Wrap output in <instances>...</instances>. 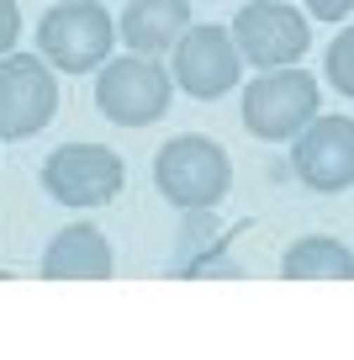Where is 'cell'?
<instances>
[{
    "instance_id": "cell-5",
    "label": "cell",
    "mask_w": 354,
    "mask_h": 360,
    "mask_svg": "<svg viewBox=\"0 0 354 360\" xmlns=\"http://www.w3.org/2000/svg\"><path fill=\"white\" fill-rule=\"evenodd\" d=\"M58 112V79L53 64L37 53H0V138H32Z\"/></svg>"
},
{
    "instance_id": "cell-10",
    "label": "cell",
    "mask_w": 354,
    "mask_h": 360,
    "mask_svg": "<svg viewBox=\"0 0 354 360\" xmlns=\"http://www.w3.org/2000/svg\"><path fill=\"white\" fill-rule=\"evenodd\" d=\"M111 244L100 228L90 223H69L53 233V244H48L43 255V276L48 281H106L111 276Z\"/></svg>"
},
{
    "instance_id": "cell-15",
    "label": "cell",
    "mask_w": 354,
    "mask_h": 360,
    "mask_svg": "<svg viewBox=\"0 0 354 360\" xmlns=\"http://www.w3.org/2000/svg\"><path fill=\"white\" fill-rule=\"evenodd\" d=\"M307 11L317 16V22H343V16L354 11V0H307Z\"/></svg>"
},
{
    "instance_id": "cell-4",
    "label": "cell",
    "mask_w": 354,
    "mask_h": 360,
    "mask_svg": "<svg viewBox=\"0 0 354 360\" xmlns=\"http://www.w3.org/2000/svg\"><path fill=\"white\" fill-rule=\"evenodd\" d=\"M317 101H322V90L307 69H296V64L265 69L244 90V127L259 143H286L317 117Z\"/></svg>"
},
{
    "instance_id": "cell-6",
    "label": "cell",
    "mask_w": 354,
    "mask_h": 360,
    "mask_svg": "<svg viewBox=\"0 0 354 360\" xmlns=\"http://www.w3.org/2000/svg\"><path fill=\"white\" fill-rule=\"evenodd\" d=\"M228 32L238 43V53H244V64H254V69H286L312 43L307 16L296 6H286V0H249L244 11L232 16Z\"/></svg>"
},
{
    "instance_id": "cell-7",
    "label": "cell",
    "mask_w": 354,
    "mask_h": 360,
    "mask_svg": "<svg viewBox=\"0 0 354 360\" xmlns=\"http://www.w3.org/2000/svg\"><path fill=\"white\" fill-rule=\"evenodd\" d=\"M122 180L127 169L106 143H64L43 165V191L64 207H106L117 202Z\"/></svg>"
},
{
    "instance_id": "cell-11",
    "label": "cell",
    "mask_w": 354,
    "mask_h": 360,
    "mask_svg": "<svg viewBox=\"0 0 354 360\" xmlns=\"http://www.w3.org/2000/svg\"><path fill=\"white\" fill-rule=\"evenodd\" d=\"M190 27V0H133L122 11V43L133 48V53H169V48L180 43V32Z\"/></svg>"
},
{
    "instance_id": "cell-9",
    "label": "cell",
    "mask_w": 354,
    "mask_h": 360,
    "mask_svg": "<svg viewBox=\"0 0 354 360\" xmlns=\"http://www.w3.org/2000/svg\"><path fill=\"white\" fill-rule=\"evenodd\" d=\"M291 169L312 191H349L354 186V117H312L296 133Z\"/></svg>"
},
{
    "instance_id": "cell-8",
    "label": "cell",
    "mask_w": 354,
    "mask_h": 360,
    "mask_svg": "<svg viewBox=\"0 0 354 360\" xmlns=\"http://www.w3.org/2000/svg\"><path fill=\"white\" fill-rule=\"evenodd\" d=\"M244 53L232 43L228 27H185L175 43V85L196 101H217L238 85Z\"/></svg>"
},
{
    "instance_id": "cell-2",
    "label": "cell",
    "mask_w": 354,
    "mask_h": 360,
    "mask_svg": "<svg viewBox=\"0 0 354 360\" xmlns=\"http://www.w3.org/2000/svg\"><path fill=\"white\" fill-rule=\"evenodd\" d=\"M111 43H117V22H111V11L100 0H58L53 11H43V22H37V48L64 75L100 69Z\"/></svg>"
},
{
    "instance_id": "cell-13",
    "label": "cell",
    "mask_w": 354,
    "mask_h": 360,
    "mask_svg": "<svg viewBox=\"0 0 354 360\" xmlns=\"http://www.w3.org/2000/svg\"><path fill=\"white\" fill-rule=\"evenodd\" d=\"M322 75L333 79L339 96H349V101H354V27L328 43V53H322Z\"/></svg>"
},
{
    "instance_id": "cell-14",
    "label": "cell",
    "mask_w": 354,
    "mask_h": 360,
    "mask_svg": "<svg viewBox=\"0 0 354 360\" xmlns=\"http://www.w3.org/2000/svg\"><path fill=\"white\" fill-rule=\"evenodd\" d=\"M16 37H22V6H16V0H0V53H11Z\"/></svg>"
},
{
    "instance_id": "cell-12",
    "label": "cell",
    "mask_w": 354,
    "mask_h": 360,
    "mask_svg": "<svg viewBox=\"0 0 354 360\" xmlns=\"http://www.w3.org/2000/svg\"><path fill=\"white\" fill-rule=\"evenodd\" d=\"M280 276L286 281H354V255H349V244L317 233V238H301V244L286 249Z\"/></svg>"
},
{
    "instance_id": "cell-3",
    "label": "cell",
    "mask_w": 354,
    "mask_h": 360,
    "mask_svg": "<svg viewBox=\"0 0 354 360\" xmlns=\"http://www.w3.org/2000/svg\"><path fill=\"white\" fill-rule=\"evenodd\" d=\"M169 96H175V75L148 53L111 58L96 75V106H100V117L117 122V127L159 122V117L169 112Z\"/></svg>"
},
{
    "instance_id": "cell-1",
    "label": "cell",
    "mask_w": 354,
    "mask_h": 360,
    "mask_svg": "<svg viewBox=\"0 0 354 360\" xmlns=\"http://www.w3.org/2000/svg\"><path fill=\"white\" fill-rule=\"evenodd\" d=\"M154 186L164 191V202L201 212V207H217L222 196H228L232 159H228V148L211 143V138L180 133L154 154Z\"/></svg>"
}]
</instances>
